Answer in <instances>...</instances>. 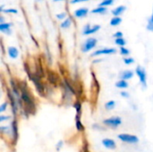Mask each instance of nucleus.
I'll use <instances>...</instances> for the list:
<instances>
[{
	"label": "nucleus",
	"instance_id": "39448f33",
	"mask_svg": "<svg viewBox=\"0 0 153 152\" xmlns=\"http://www.w3.org/2000/svg\"><path fill=\"white\" fill-rule=\"evenodd\" d=\"M96 45H97V39L94 38H90V39H86V41L84 42V44L82 46V51L89 52L90 50L96 47Z\"/></svg>",
	"mask_w": 153,
	"mask_h": 152
},
{
	"label": "nucleus",
	"instance_id": "393cba45",
	"mask_svg": "<svg viewBox=\"0 0 153 152\" xmlns=\"http://www.w3.org/2000/svg\"><path fill=\"white\" fill-rule=\"evenodd\" d=\"M124 62H125V64H126V65H131V64H133V63L134 62V58L129 57V58H125V59H124Z\"/></svg>",
	"mask_w": 153,
	"mask_h": 152
},
{
	"label": "nucleus",
	"instance_id": "f8f14e48",
	"mask_svg": "<svg viewBox=\"0 0 153 152\" xmlns=\"http://www.w3.org/2000/svg\"><path fill=\"white\" fill-rule=\"evenodd\" d=\"M125 10H126L125 5H119L112 11V14L116 17H119V15H121L125 12Z\"/></svg>",
	"mask_w": 153,
	"mask_h": 152
},
{
	"label": "nucleus",
	"instance_id": "bb28decb",
	"mask_svg": "<svg viewBox=\"0 0 153 152\" xmlns=\"http://www.w3.org/2000/svg\"><path fill=\"white\" fill-rule=\"evenodd\" d=\"M3 12L4 13H17V10L16 9H5V10H3Z\"/></svg>",
	"mask_w": 153,
	"mask_h": 152
},
{
	"label": "nucleus",
	"instance_id": "6ab92c4d",
	"mask_svg": "<svg viewBox=\"0 0 153 152\" xmlns=\"http://www.w3.org/2000/svg\"><path fill=\"white\" fill-rule=\"evenodd\" d=\"M115 42H116V44H117V45H118V46H120V47H124V46L126 44V40H125V39H124V38L116 39Z\"/></svg>",
	"mask_w": 153,
	"mask_h": 152
},
{
	"label": "nucleus",
	"instance_id": "2eb2a0df",
	"mask_svg": "<svg viewBox=\"0 0 153 152\" xmlns=\"http://www.w3.org/2000/svg\"><path fill=\"white\" fill-rule=\"evenodd\" d=\"M121 22H122V19L120 18V17H113L112 19H111V21H110V24L112 25V26H117V25H119L120 23H121Z\"/></svg>",
	"mask_w": 153,
	"mask_h": 152
},
{
	"label": "nucleus",
	"instance_id": "2f4dec72",
	"mask_svg": "<svg viewBox=\"0 0 153 152\" xmlns=\"http://www.w3.org/2000/svg\"><path fill=\"white\" fill-rule=\"evenodd\" d=\"M84 1H89V0H72L71 2L73 4H75V3H79V2H84Z\"/></svg>",
	"mask_w": 153,
	"mask_h": 152
},
{
	"label": "nucleus",
	"instance_id": "1a4fd4ad",
	"mask_svg": "<svg viewBox=\"0 0 153 152\" xmlns=\"http://www.w3.org/2000/svg\"><path fill=\"white\" fill-rule=\"evenodd\" d=\"M87 13H88L87 8H80L74 12V16L77 18H82V17H85L87 15Z\"/></svg>",
	"mask_w": 153,
	"mask_h": 152
},
{
	"label": "nucleus",
	"instance_id": "f257e3e1",
	"mask_svg": "<svg viewBox=\"0 0 153 152\" xmlns=\"http://www.w3.org/2000/svg\"><path fill=\"white\" fill-rule=\"evenodd\" d=\"M20 89H21V91H22L21 97H22V101H23V102L25 103V105L29 108V109H34L35 106H34L33 99H32V98H31L30 92L28 91L26 86H25V85H24V86L22 85Z\"/></svg>",
	"mask_w": 153,
	"mask_h": 152
},
{
	"label": "nucleus",
	"instance_id": "dca6fc26",
	"mask_svg": "<svg viewBox=\"0 0 153 152\" xmlns=\"http://www.w3.org/2000/svg\"><path fill=\"white\" fill-rule=\"evenodd\" d=\"M71 23H72V21L70 18H65V21L61 23V27L63 29H66V28H69L71 26Z\"/></svg>",
	"mask_w": 153,
	"mask_h": 152
},
{
	"label": "nucleus",
	"instance_id": "c85d7f7f",
	"mask_svg": "<svg viewBox=\"0 0 153 152\" xmlns=\"http://www.w3.org/2000/svg\"><path fill=\"white\" fill-rule=\"evenodd\" d=\"M74 107L76 108V111H77V113L81 111V104H80L79 102H77V103L74 105Z\"/></svg>",
	"mask_w": 153,
	"mask_h": 152
},
{
	"label": "nucleus",
	"instance_id": "c756f323",
	"mask_svg": "<svg viewBox=\"0 0 153 152\" xmlns=\"http://www.w3.org/2000/svg\"><path fill=\"white\" fill-rule=\"evenodd\" d=\"M121 96L124 97V98H128L129 97V94L127 92H126V91H122L121 92Z\"/></svg>",
	"mask_w": 153,
	"mask_h": 152
},
{
	"label": "nucleus",
	"instance_id": "7ed1b4c3",
	"mask_svg": "<svg viewBox=\"0 0 153 152\" xmlns=\"http://www.w3.org/2000/svg\"><path fill=\"white\" fill-rule=\"evenodd\" d=\"M118 139L121 140L124 142L126 143H137L139 142V139L135 135L128 134V133H121L118 135Z\"/></svg>",
	"mask_w": 153,
	"mask_h": 152
},
{
	"label": "nucleus",
	"instance_id": "b1692460",
	"mask_svg": "<svg viewBox=\"0 0 153 152\" xmlns=\"http://www.w3.org/2000/svg\"><path fill=\"white\" fill-rule=\"evenodd\" d=\"M66 17V13H60L58 14H56V18L59 20H65V18Z\"/></svg>",
	"mask_w": 153,
	"mask_h": 152
},
{
	"label": "nucleus",
	"instance_id": "0eeeda50",
	"mask_svg": "<svg viewBox=\"0 0 153 152\" xmlns=\"http://www.w3.org/2000/svg\"><path fill=\"white\" fill-rule=\"evenodd\" d=\"M116 49L115 48H102V49H99L97 51H95L91 56H100V55H111L116 53Z\"/></svg>",
	"mask_w": 153,
	"mask_h": 152
},
{
	"label": "nucleus",
	"instance_id": "473e14b6",
	"mask_svg": "<svg viewBox=\"0 0 153 152\" xmlns=\"http://www.w3.org/2000/svg\"><path fill=\"white\" fill-rule=\"evenodd\" d=\"M62 143H63L62 142H58V145H56V149H57V151H59V150H60V148L62 147V145H63Z\"/></svg>",
	"mask_w": 153,
	"mask_h": 152
},
{
	"label": "nucleus",
	"instance_id": "cd10ccee",
	"mask_svg": "<svg viewBox=\"0 0 153 152\" xmlns=\"http://www.w3.org/2000/svg\"><path fill=\"white\" fill-rule=\"evenodd\" d=\"M114 37L116 39H119V38H123V33L121 31H117L114 34Z\"/></svg>",
	"mask_w": 153,
	"mask_h": 152
},
{
	"label": "nucleus",
	"instance_id": "f704fd0d",
	"mask_svg": "<svg viewBox=\"0 0 153 152\" xmlns=\"http://www.w3.org/2000/svg\"><path fill=\"white\" fill-rule=\"evenodd\" d=\"M84 152H88V151H84Z\"/></svg>",
	"mask_w": 153,
	"mask_h": 152
},
{
	"label": "nucleus",
	"instance_id": "5701e85b",
	"mask_svg": "<svg viewBox=\"0 0 153 152\" xmlns=\"http://www.w3.org/2000/svg\"><path fill=\"white\" fill-rule=\"evenodd\" d=\"M76 128H77V130L78 131H83V125H82V123H81V121L77 118L76 119Z\"/></svg>",
	"mask_w": 153,
	"mask_h": 152
},
{
	"label": "nucleus",
	"instance_id": "4468645a",
	"mask_svg": "<svg viewBox=\"0 0 153 152\" xmlns=\"http://www.w3.org/2000/svg\"><path fill=\"white\" fill-rule=\"evenodd\" d=\"M116 86L118 89H126L128 87V82L126 81H125V80H119L116 83Z\"/></svg>",
	"mask_w": 153,
	"mask_h": 152
},
{
	"label": "nucleus",
	"instance_id": "9b49d317",
	"mask_svg": "<svg viewBox=\"0 0 153 152\" xmlns=\"http://www.w3.org/2000/svg\"><path fill=\"white\" fill-rule=\"evenodd\" d=\"M11 23H0V30L5 34H11Z\"/></svg>",
	"mask_w": 153,
	"mask_h": 152
},
{
	"label": "nucleus",
	"instance_id": "a211bd4d",
	"mask_svg": "<svg viewBox=\"0 0 153 152\" xmlns=\"http://www.w3.org/2000/svg\"><path fill=\"white\" fill-rule=\"evenodd\" d=\"M115 106H116V102H115L114 100H110V101H108V103L105 104V108H106L107 109H108V110L113 109V108H115Z\"/></svg>",
	"mask_w": 153,
	"mask_h": 152
},
{
	"label": "nucleus",
	"instance_id": "412c9836",
	"mask_svg": "<svg viewBox=\"0 0 153 152\" xmlns=\"http://www.w3.org/2000/svg\"><path fill=\"white\" fill-rule=\"evenodd\" d=\"M147 29L149 30H151V31H153V14L149 18V20H148Z\"/></svg>",
	"mask_w": 153,
	"mask_h": 152
},
{
	"label": "nucleus",
	"instance_id": "9d476101",
	"mask_svg": "<svg viewBox=\"0 0 153 152\" xmlns=\"http://www.w3.org/2000/svg\"><path fill=\"white\" fill-rule=\"evenodd\" d=\"M8 55L11 58L13 59H15L18 57V55H19V51L16 47H8Z\"/></svg>",
	"mask_w": 153,
	"mask_h": 152
},
{
	"label": "nucleus",
	"instance_id": "a878e982",
	"mask_svg": "<svg viewBox=\"0 0 153 152\" xmlns=\"http://www.w3.org/2000/svg\"><path fill=\"white\" fill-rule=\"evenodd\" d=\"M7 102H4L1 106H0V112L2 113V112H4L5 109H6V108H7Z\"/></svg>",
	"mask_w": 153,
	"mask_h": 152
},
{
	"label": "nucleus",
	"instance_id": "f03ea898",
	"mask_svg": "<svg viewBox=\"0 0 153 152\" xmlns=\"http://www.w3.org/2000/svg\"><path fill=\"white\" fill-rule=\"evenodd\" d=\"M103 123L105 125H108L112 128H117L122 124V119L118 116H112L110 118L105 119Z\"/></svg>",
	"mask_w": 153,
	"mask_h": 152
},
{
	"label": "nucleus",
	"instance_id": "4be33fe9",
	"mask_svg": "<svg viewBox=\"0 0 153 152\" xmlns=\"http://www.w3.org/2000/svg\"><path fill=\"white\" fill-rule=\"evenodd\" d=\"M120 53H121V55H123V56H127V55H129L130 51H129V49H127L126 47H120Z\"/></svg>",
	"mask_w": 153,
	"mask_h": 152
},
{
	"label": "nucleus",
	"instance_id": "7c9ffc66",
	"mask_svg": "<svg viewBox=\"0 0 153 152\" xmlns=\"http://www.w3.org/2000/svg\"><path fill=\"white\" fill-rule=\"evenodd\" d=\"M9 118H10L9 116H0V121H1V122H3L4 120H8Z\"/></svg>",
	"mask_w": 153,
	"mask_h": 152
},
{
	"label": "nucleus",
	"instance_id": "423d86ee",
	"mask_svg": "<svg viewBox=\"0 0 153 152\" xmlns=\"http://www.w3.org/2000/svg\"><path fill=\"white\" fill-rule=\"evenodd\" d=\"M100 29V25H94L92 27H91L89 24L85 25V27L83 28V34L84 35H90V34H92V33H95L97 32Z\"/></svg>",
	"mask_w": 153,
	"mask_h": 152
},
{
	"label": "nucleus",
	"instance_id": "6e6552de",
	"mask_svg": "<svg viewBox=\"0 0 153 152\" xmlns=\"http://www.w3.org/2000/svg\"><path fill=\"white\" fill-rule=\"evenodd\" d=\"M102 144H103V146L105 148L109 149V150H113V149L116 148V143H115V142L112 139H108V138L104 139L102 141Z\"/></svg>",
	"mask_w": 153,
	"mask_h": 152
},
{
	"label": "nucleus",
	"instance_id": "20e7f679",
	"mask_svg": "<svg viewBox=\"0 0 153 152\" xmlns=\"http://www.w3.org/2000/svg\"><path fill=\"white\" fill-rule=\"evenodd\" d=\"M136 74L138 75L139 79H140V82L142 83V85L145 88L147 86V80H146V72H145V69L142 66H137L136 67Z\"/></svg>",
	"mask_w": 153,
	"mask_h": 152
},
{
	"label": "nucleus",
	"instance_id": "ddd939ff",
	"mask_svg": "<svg viewBox=\"0 0 153 152\" xmlns=\"http://www.w3.org/2000/svg\"><path fill=\"white\" fill-rule=\"evenodd\" d=\"M133 77H134V73H133L132 71H130V70L125 71V72H123V73L120 74L121 80H125V81L129 80V79H132Z\"/></svg>",
	"mask_w": 153,
	"mask_h": 152
},
{
	"label": "nucleus",
	"instance_id": "72a5a7b5",
	"mask_svg": "<svg viewBox=\"0 0 153 152\" xmlns=\"http://www.w3.org/2000/svg\"><path fill=\"white\" fill-rule=\"evenodd\" d=\"M0 21H1V23H4V18H3V17H0Z\"/></svg>",
	"mask_w": 153,
	"mask_h": 152
},
{
	"label": "nucleus",
	"instance_id": "c9c22d12",
	"mask_svg": "<svg viewBox=\"0 0 153 152\" xmlns=\"http://www.w3.org/2000/svg\"><path fill=\"white\" fill-rule=\"evenodd\" d=\"M152 14H153V13H152Z\"/></svg>",
	"mask_w": 153,
	"mask_h": 152
},
{
	"label": "nucleus",
	"instance_id": "f3484780",
	"mask_svg": "<svg viewBox=\"0 0 153 152\" xmlns=\"http://www.w3.org/2000/svg\"><path fill=\"white\" fill-rule=\"evenodd\" d=\"M106 7H101V6H99V7H97V8H95V9H93L92 11H91V13H104L105 12H106Z\"/></svg>",
	"mask_w": 153,
	"mask_h": 152
},
{
	"label": "nucleus",
	"instance_id": "aec40b11",
	"mask_svg": "<svg viewBox=\"0 0 153 152\" xmlns=\"http://www.w3.org/2000/svg\"><path fill=\"white\" fill-rule=\"evenodd\" d=\"M113 2H114V0H104L103 2H101V3L99 4V6L106 7V6H108V5H111V4H113Z\"/></svg>",
	"mask_w": 153,
	"mask_h": 152
}]
</instances>
